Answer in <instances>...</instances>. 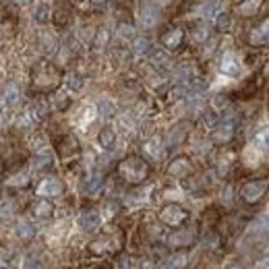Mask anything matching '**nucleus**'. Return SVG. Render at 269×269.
<instances>
[{
	"label": "nucleus",
	"mask_w": 269,
	"mask_h": 269,
	"mask_svg": "<svg viewBox=\"0 0 269 269\" xmlns=\"http://www.w3.org/2000/svg\"><path fill=\"white\" fill-rule=\"evenodd\" d=\"M118 174L128 184H141L149 176V164L139 156H130L118 164Z\"/></svg>",
	"instance_id": "obj_1"
},
{
	"label": "nucleus",
	"mask_w": 269,
	"mask_h": 269,
	"mask_svg": "<svg viewBox=\"0 0 269 269\" xmlns=\"http://www.w3.org/2000/svg\"><path fill=\"white\" fill-rule=\"evenodd\" d=\"M187 220H189V211L180 205H176V203H168L160 209V222L170 226V228H178Z\"/></svg>",
	"instance_id": "obj_2"
},
{
	"label": "nucleus",
	"mask_w": 269,
	"mask_h": 269,
	"mask_svg": "<svg viewBox=\"0 0 269 269\" xmlns=\"http://www.w3.org/2000/svg\"><path fill=\"white\" fill-rule=\"evenodd\" d=\"M33 83L40 87V89H52L56 87L58 83V71L54 69L52 64L42 62L36 71H33Z\"/></svg>",
	"instance_id": "obj_3"
},
{
	"label": "nucleus",
	"mask_w": 269,
	"mask_h": 269,
	"mask_svg": "<svg viewBox=\"0 0 269 269\" xmlns=\"http://www.w3.org/2000/svg\"><path fill=\"white\" fill-rule=\"evenodd\" d=\"M160 21V7L156 0H145V3H141V9H139V23L141 27H156Z\"/></svg>",
	"instance_id": "obj_4"
},
{
	"label": "nucleus",
	"mask_w": 269,
	"mask_h": 269,
	"mask_svg": "<svg viewBox=\"0 0 269 269\" xmlns=\"http://www.w3.org/2000/svg\"><path fill=\"white\" fill-rule=\"evenodd\" d=\"M267 191V182L265 180H248L242 184L240 189V197L246 201V203H259V201L263 199Z\"/></svg>",
	"instance_id": "obj_5"
},
{
	"label": "nucleus",
	"mask_w": 269,
	"mask_h": 269,
	"mask_svg": "<svg viewBox=\"0 0 269 269\" xmlns=\"http://www.w3.org/2000/svg\"><path fill=\"white\" fill-rule=\"evenodd\" d=\"M234 128H236V124H234V120H232V118L217 122V124L213 126L211 139H213L215 143H228V141L234 137Z\"/></svg>",
	"instance_id": "obj_6"
},
{
	"label": "nucleus",
	"mask_w": 269,
	"mask_h": 269,
	"mask_svg": "<svg viewBox=\"0 0 269 269\" xmlns=\"http://www.w3.org/2000/svg\"><path fill=\"white\" fill-rule=\"evenodd\" d=\"M191 172H193V164H191L189 158H184V156L172 160L170 166H168V174H170L172 178H187Z\"/></svg>",
	"instance_id": "obj_7"
},
{
	"label": "nucleus",
	"mask_w": 269,
	"mask_h": 269,
	"mask_svg": "<svg viewBox=\"0 0 269 269\" xmlns=\"http://www.w3.org/2000/svg\"><path fill=\"white\" fill-rule=\"evenodd\" d=\"M99 226H102V215L97 209H87L79 215V228L83 232H95Z\"/></svg>",
	"instance_id": "obj_8"
},
{
	"label": "nucleus",
	"mask_w": 269,
	"mask_h": 269,
	"mask_svg": "<svg viewBox=\"0 0 269 269\" xmlns=\"http://www.w3.org/2000/svg\"><path fill=\"white\" fill-rule=\"evenodd\" d=\"M195 238H197V234H195V230H191V228H184V230H176V232H172L170 236H168V246H191L193 242H195Z\"/></svg>",
	"instance_id": "obj_9"
},
{
	"label": "nucleus",
	"mask_w": 269,
	"mask_h": 269,
	"mask_svg": "<svg viewBox=\"0 0 269 269\" xmlns=\"http://www.w3.org/2000/svg\"><path fill=\"white\" fill-rule=\"evenodd\" d=\"M220 71L226 77H240L242 62L238 60V56H234V54H224L222 60H220Z\"/></svg>",
	"instance_id": "obj_10"
},
{
	"label": "nucleus",
	"mask_w": 269,
	"mask_h": 269,
	"mask_svg": "<svg viewBox=\"0 0 269 269\" xmlns=\"http://www.w3.org/2000/svg\"><path fill=\"white\" fill-rule=\"evenodd\" d=\"M62 193V182L58 178H44L38 187L40 197H58Z\"/></svg>",
	"instance_id": "obj_11"
},
{
	"label": "nucleus",
	"mask_w": 269,
	"mask_h": 269,
	"mask_svg": "<svg viewBox=\"0 0 269 269\" xmlns=\"http://www.w3.org/2000/svg\"><path fill=\"white\" fill-rule=\"evenodd\" d=\"M97 143H99V147H104L106 151L114 149L116 147V130L112 126H104L102 130H99V134H97Z\"/></svg>",
	"instance_id": "obj_12"
},
{
	"label": "nucleus",
	"mask_w": 269,
	"mask_h": 269,
	"mask_svg": "<svg viewBox=\"0 0 269 269\" xmlns=\"http://www.w3.org/2000/svg\"><path fill=\"white\" fill-rule=\"evenodd\" d=\"M31 211H33V215H36V217H40V220H48V217L54 213V205L50 203L48 199L42 197V199H38L36 203H33V209Z\"/></svg>",
	"instance_id": "obj_13"
},
{
	"label": "nucleus",
	"mask_w": 269,
	"mask_h": 269,
	"mask_svg": "<svg viewBox=\"0 0 269 269\" xmlns=\"http://www.w3.org/2000/svg\"><path fill=\"white\" fill-rule=\"evenodd\" d=\"M184 40V31L182 29H170V31H166L164 36H162V44L166 48H170V50H176Z\"/></svg>",
	"instance_id": "obj_14"
},
{
	"label": "nucleus",
	"mask_w": 269,
	"mask_h": 269,
	"mask_svg": "<svg viewBox=\"0 0 269 269\" xmlns=\"http://www.w3.org/2000/svg\"><path fill=\"white\" fill-rule=\"evenodd\" d=\"M189 261V253L187 250H178V253L170 255L164 261V269H184Z\"/></svg>",
	"instance_id": "obj_15"
},
{
	"label": "nucleus",
	"mask_w": 269,
	"mask_h": 269,
	"mask_svg": "<svg viewBox=\"0 0 269 269\" xmlns=\"http://www.w3.org/2000/svg\"><path fill=\"white\" fill-rule=\"evenodd\" d=\"M36 224L29 222V220H19V224H17V236H19L21 240H31L33 236H36Z\"/></svg>",
	"instance_id": "obj_16"
},
{
	"label": "nucleus",
	"mask_w": 269,
	"mask_h": 269,
	"mask_svg": "<svg viewBox=\"0 0 269 269\" xmlns=\"http://www.w3.org/2000/svg\"><path fill=\"white\" fill-rule=\"evenodd\" d=\"M145 154L147 156H151V158H162L164 154H166V147H164V141L160 139V137H154V139H149L147 143H145Z\"/></svg>",
	"instance_id": "obj_17"
},
{
	"label": "nucleus",
	"mask_w": 269,
	"mask_h": 269,
	"mask_svg": "<svg viewBox=\"0 0 269 269\" xmlns=\"http://www.w3.org/2000/svg\"><path fill=\"white\" fill-rule=\"evenodd\" d=\"M269 27H267V21L261 23V27L250 31V44L253 46H267V40H269Z\"/></svg>",
	"instance_id": "obj_18"
},
{
	"label": "nucleus",
	"mask_w": 269,
	"mask_h": 269,
	"mask_svg": "<svg viewBox=\"0 0 269 269\" xmlns=\"http://www.w3.org/2000/svg\"><path fill=\"white\" fill-rule=\"evenodd\" d=\"M89 250H91V253H95V255H104V253L114 250V246H112V240L108 236H102V238H97V240H93L89 244Z\"/></svg>",
	"instance_id": "obj_19"
},
{
	"label": "nucleus",
	"mask_w": 269,
	"mask_h": 269,
	"mask_svg": "<svg viewBox=\"0 0 269 269\" xmlns=\"http://www.w3.org/2000/svg\"><path fill=\"white\" fill-rule=\"evenodd\" d=\"M19 97H21V91H19V87L15 85H9L7 89H5V93H3V104L7 106V108H13V106H17V102H19Z\"/></svg>",
	"instance_id": "obj_20"
},
{
	"label": "nucleus",
	"mask_w": 269,
	"mask_h": 269,
	"mask_svg": "<svg viewBox=\"0 0 269 269\" xmlns=\"http://www.w3.org/2000/svg\"><path fill=\"white\" fill-rule=\"evenodd\" d=\"M83 85H85V79H83L81 75H77V73H69L64 77V87L69 89V91H81L83 89Z\"/></svg>",
	"instance_id": "obj_21"
},
{
	"label": "nucleus",
	"mask_w": 269,
	"mask_h": 269,
	"mask_svg": "<svg viewBox=\"0 0 269 269\" xmlns=\"http://www.w3.org/2000/svg\"><path fill=\"white\" fill-rule=\"evenodd\" d=\"M48 17H50V5L42 0V3H38L36 9H33V19H36V23L44 25L48 21Z\"/></svg>",
	"instance_id": "obj_22"
},
{
	"label": "nucleus",
	"mask_w": 269,
	"mask_h": 269,
	"mask_svg": "<svg viewBox=\"0 0 269 269\" xmlns=\"http://www.w3.org/2000/svg\"><path fill=\"white\" fill-rule=\"evenodd\" d=\"M102 176L99 174H91L87 180H85V184H83V191H85L87 195H95L99 189H102Z\"/></svg>",
	"instance_id": "obj_23"
},
{
	"label": "nucleus",
	"mask_w": 269,
	"mask_h": 269,
	"mask_svg": "<svg viewBox=\"0 0 269 269\" xmlns=\"http://www.w3.org/2000/svg\"><path fill=\"white\" fill-rule=\"evenodd\" d=\"M29 114L33 116V120H42V118H46V114H48V104H46V99H36L33 102V108L29 110Z\"/></svg>",
	"instance_id": "obj_24"
},
{
	"label": "nucleus",
	"mask_w": 269,
	"mask_h": 269,
	"mask_svg": "<svg viewBox=\"0 0 269 269\" xmlns=\"http://www.w3.org/2000/svg\"><path fill=\"white\" fill-rule=\"evenodd\" d=\"M220 0H205L203 5H201V15L205 17V19H213V17L220 13Z\"/></svg>",
	"instance_id": "obj_25"
},
{
	"label": "nucleus",
	"mask_w": 269,
	"mask_h": 269,
	"mask_svg": "<svg viewBox=\"0 0 269 269\" xmlns=\"http://www.w3.org/2000/svg\"><path fill=\"white\" fill-rule=\"evenodd\" d=\"M97 108H99V114H102L104 118H112V116L116 114V106H114V102H110L108 97H102V99H99Z\"/></svg>",
	"instance_id": "obj_26"
},
{
	"label": "nucleus",
	"mask_w": 269,
	"mask_h": 269,
	"mask_svg": "<svg viewBox=\"0 0 269 269\" xmlns=\"http://www.w3.org/2000/svg\"><path fill=\"white\" fill-rule=\"evenodd\" d=\"M259 5H261V0H242L238 11H240V15L250 17V15H255L259 11Z\"/></svg>",
	"instance_id": "obj_27"
},
{
	"label": "nucleus",
	"mask_w": 269,
	"mask_h": 269,
	"mask_svg": "<svg viewBox=\"0 0 269 269\" xmlns=\"http://www.w3.org/2000/svg\"><path fill=\"white\" fill-rule=\"evenodd\" d=\"M151 50V42L147 40V38H134V42H132V52L134 54H147Z\"/></svg>",
	"instance_id": "obj_28"
},
{
	"label": "nucleus",
	"mask_w": 269,
	"mask_h": 269,
	"mask_svg": "<svg viewBox=\"0 0 269 269\" xmlns=\"http://www.w3.org/2000/svg\"><path fill=\"white\" fill-rule=\"evenodd\" d=\"M187 137V124H178L170 130V143H182V139Z\"/></svg>",
	"instance_id": "obj_29"
},
{
	"label": "nucleus",
	"mask_w": 269,
	"mask_h": 269,
	"mask_svg": "<svg viewBox=\"0 0 269 269\" xmlns=\"http://www.w3.org/2000/svg\"><path fill=\"white\" fill-rule=\"evenodd\" d=\"M215 25H217V29H222V31L230 29L232 27V17L228 13H217L215 15Z\"/></svg>",
	"instance_id": "obj_30"
},
{
	"label": "nucleus",
	"mask_w": 269,
	"mask_h": 269,
	"mask_svg": "<svg viewBox=\"0 0 269 269\" xmlns=\"http://www.w3.org/2000/svg\"><path fill=\"white\" fill-rule=\"evenodd\" d=\"M137 267H139L137 259L130 257V255H122L118 259V263H116V269H137Z\"/></svg>",
	"instance_id": "obj_31"
},
{
	"label": "nucleus",
	"mask_w": 269,
	"mask_h": 269,
	"mask_svg": "<svg viewBox=\"0 0 269 269\" xmlns=\"http://www.w3.org/2000/svg\"><path fill=\"white\" fill-rule=\"evenodd\" d=\"M201 122H203L207 128H213L217 122H220V116H217V112L209 110V112H205V114H203V118H201Z\"/></svg>",
	"instance_id": "obj_32"
},
{
	"label": "nucleus",
	"mask_w": 269,
	"mask_h": 269,
	"mask_svg": "<svg viewBox=\"0 0 269 269\" xmlns=\"http://www.w3.org/2000/svg\"><path fill=\"white\" fill-rule=\"evenodd\" d=\"M27 182H29V174L27 172H19V174L11 176V180H9L11 187H25Z\"/></svg>",
	"instance_id": "obj_33"
},
{
	"label": "nucleus",
	"mask_w": 269,
	"mask_h": 269,
	"mask_svg": "<svg viewBox=\"0 0 269 269\" xmlns=\"http://www.w3.org/2000/svg\"><path fill=\"white\" fill-rule=\"evenodd\" d=\"M21 269H42V261L36 255H27L23 259V267Z\"/></svg>",
	"instance_id": "obj_34"
},
{
	"label": "nucleus",
	"mask_w": 269,
	"mask_h": 269,
	"mask_svg": "<svg viewBox=\"0 0 269 269\" xmlns=\"http://www.w3.org/2000/svg\"><path fill=\"white\" fill-rule=\"evenodd\" d=\"M151 64H154L156 69H164V66L168 64L166 54H162V52H154V54H151Z\"/></svg>",
	"instance_id": "obj_35"
},
{
	"label": "nucleus",
	"mask_w": 269,
	"mask_h": 269,
	"mask_svg": "<svg viewBox=\"0 0 269 269\" xmlns=\"http://www.w3.org/2000/svg\"><path fill=\"white\" fill-rule=\"evenodd\" d=\"M17 124H19L21 128H29L33 124V116L29 112H21L19 114V118H17Z\"/></svg>",
	"instance_id": "obj_36"
},
{
	"label": "nucleus",
	"mask_w": 269,
	"mask_h": 269,
	"mask_svg": "<svg viewBox=\"0 0 269 269\" xmlns=\"http://www.w3.org/2000/svg\"><path fill=\"white\" fill-rule=\"evenodd\" d=\"M50 164H52V156H50L48 151H46V154L42 151V154L36 158V168H48Z\"/></svg>",
	"instance_id": "obj_37"
},
{
	"label": "nucleus",
	"mask_w": 269,
	"mask_h": 269,
	"mask_svg": "<svg viewBox=\"0 0 269 269\" xmlns=\"http://www.w3.org/2000/svg\"><path fill=\"white\" fill-rule=\"evenodd\" d=\"M118 36L120 38H134V29H132V25H128V23H120L118 25Z\"/></svg>",
	"instance_id": "obj_38"
},
{
	"label": "nucleus",
	"mask_w": 269,
	"mask_h": 269,
	"mask_svg": "<svg viewBox=\"0 0 269 269\" xmlns=\"http://www.w3.org/2000/svg\"><path fill=\"white\" fill-rule=\"evenodd\" d=\"M13 211H15V207L11 201H3V203H0V217H11Z\"/></svg>",
	"instance_id": "obj_39"
},
{
	"label": "nucleus",
	"mask_w": 269,
	"mask_h": 269,
	"mask_svg": "<svg viewBox=\"0 0 269 269\" xmlns=\"http://www.w3.org/2000/svg\"><path fill=\"white\" fill-rule=\"evenodd\" d=\"M52 48H54V38H52V36H46V50L50 52Z\"/></svg>",
	"instance_id": "obj_40"
},
{
	"label": "nucleus",
	"mask_w": 269,
	"mask_h": 269,
	"mask_svg": "<svg viewBox=\"0 0 269 269\" xmlns=\"http://www.w3.org/2000/svg\"><path fill=\"white\" fill-rule=\"evenodd\" d=\"M106 44V31H99V38H97V46H104Z\"/></svg>",
	"instance_id": "obj_41"
},
{
	"label": "nucleus",
	"mask_w": 269,
	"mask_h": 269,
	"mask_svg": "<svg viewBox=\"0 0 269 269\" xmlns=\"http://www.w3.org/2000/svg\"><path fill=\"white\" fill-rule=\"evenodd\" d=\"M104 3H106V0H91V5H93V7H102Z\"/></svg>",
	"instance_id": "obj_42"
},
{
	"label": "nucleus",
	"mask_w": 269,
	"mask_h": 269,
	"mask_svg": "<svg viewBox=\"0 0 269 269\" xmlns=\"http://www.w3.org/2000/svg\"><path fill=\"white\" fill-rule=\"evenodd\" d=\"M228 269H244V267H242V265H230Z\"/></svg>",
	"instance_id": "obj_43"
},
{
	"label": "nucleus",
	"mask_w": 269,
	"mask_h": 269,
	"mask_svg": "<svg viewBox=\"0 0 269 269\" xmlns=\"http://www.w3.org/2000/svg\"><path fill=\"white\" fill-rule=\"evenodd\" d=\"M0 126H3V110H0Z\"/></svg>",
	"instance_id": "obj_44"
},
{
	"label": "nucleus",
	"mask_w": 269,
	"mask_h": 269,
	"mask_svg": "<svg viewBox=\"0 0 269 269\" xmlns=\"http://www.w3.org/2000/svg\"><path fill=\"white\" fill-rule=\"evenodd\" d=\"M0 269H5V267H0Z\"/></svg>",
	"instance_id": "obj_45"
}]
</instances>
